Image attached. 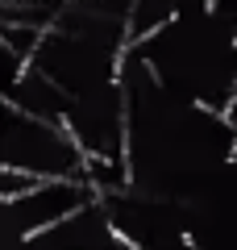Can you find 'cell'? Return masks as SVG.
I'll return each mask as SVG.
<instances>
[{
    "instance_id": "obj_1",
    "label": "cell",
    "mask_w": 237,
    "mask_h": 250,
    "mask_svg": "<svg viewBox=\"0 0 237 250\" xmlns=\"http://www.w3.org/2000/svg\"><path fill=\"white\" fill-rule=\"evenodd\" d=\"M4 171L29 179H88V154L62 121H42L4 104Z\"/></svg>"
},
{
    "instance_id": "obj_2",
    "label": "cell",
    "mask_w": 237,
    "mask_h": 250,
    "mask_svg": "<svg viewBox=\"0 0 237 250\" xmlns=\"http://www.w3.org/2000/svg\"><path fill=\"white\" fill-rule=\"evenodd\" d=\"M96 200L100 196L88 179H38L17 196H4V250H17L25 238L75 217Z\"/></svg>"
},
{
    "instance_id": "obj_3",
    "label": "cell",
    "mask_w": 237,
    "mask_h": 250,
    "mask_svg": "<svg viewBox=\"0 0 237 250\" xmlns=\"http://www.w3.org/2000/svg\"><path fill=\"white\" fill-rule=\"evenodd\" d=\"M208 4H212V13H217V17L237 34V0H208Z\"/></svg>"
}]
</instances>
